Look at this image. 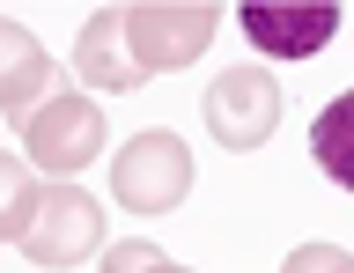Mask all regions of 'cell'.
<instances>
[{
    "mask_svg": "<svg viewBox=\"0 0 354 273\" xmlns=\"http://www.w3.org/2000/svg\"><path fill=\"white\" fill-rule=\"evenodd\" d=\"M104 273H185L177 258H162L155 244H140V236H126V244L104 251Z\"/></svg>",
    "mask_w": 354,
    "mask_h": 273,
    "instance_id": "30bf717a",
    "label": "cell"
},
{
    "mask_svg": "<svg viewBox=\"0 0 354 273\" xmlns=\"http://www.w3.org/2000/svg\"><path fill=\"white\" fill-rule=\"evenodd\" d=\"M207 126H214L221 148H259V140H273V126H281V82L266 67H229L214 74V89H207Z\"/></svg>",
    "mask_w": 354,
    "mask_h": 273,
    "instance_id": "277c9868",
    "label": "cell"
},
{
    "mask_svg": "<svg viewBox=\"0 0 354 273\" xmlns=\"http://www.w3.org/2000/svg\"><path fill=\"white\" fill-rule=\"evenodd\" d=\"M44 82H52V59H44V45H37L22 23H0V118L30 126V118L44 111V104H37Z\"/></svg>",
    "mask_w": 354,
    "mask_h": 273,
    "instance_id": "ba28073f",
    "label": "cell"
},
{
    "mask_svg": "<svg viewBox=\"0 0 354 273\" xmlns=\"http://www.w3.org/2000/svg\"><path fill=\"white\" fill-rule=\"evenodd\" d=\"M8 200H0V229L30 266H82L104 244V207L66 178H30L22 162H0Z\"/></svg>",
    "mask_w": 354,
    "mask_h": 273,
    "instance_id": "6da1fadb",
    "label": "cell"
},
{
    "mask_svg": "<svg viewBox=\"0 0 354 273\" xmlns=\"http://www.w3.org/2000/svg\"><path fill=\"white\" fill-rule=\"evenodd\" d=\"M243 37L259 59H310L339 37V8H243Z\"/></svg>",
    "mask_w": 354,
    "mask_h": 273,
    "instance_id": "52a82bcc",
    "label": "cell"
},
{
    "mask_svg": "<svg viewBox=\"0 0 354 273\" xmlns=\"http://www.w3.org/2000/svg\"><path fill=\"white\" fill-rule=\"evenodd\" d=\"M192 148L177 133H133L118 156H111V192H118V207L126 214H170V207H185V192H192Z\"/></svg>",
    "mask_w": 354,
    "mask_h": 273,
    "instance_id": "7a4b0ae2",
    "label": "cell"
},
{
    "mask_svg": "<svg viewBox=\"0 0 354 273\" xmlns=\"http://www.w3.org/2000/svg\"><path fill=\"white\" fill-rule=\"evenodd\" d=\"M281 273H354V258H347L339 244H295Z\"/></svg>",
    "mask_w": 354,
    "mask_h": 273,
    "instance_id": "8fae6325",
    "label": "cell"
},
{
    "mask_svg": "<svg viewBox=\"0 0 354 273\" xmlns=\"http://www.w3.org/2000/svg\"><path fill=\"white\" fill-rule=\"evenodd\" d=\"M310 156H317V170H325L339 192H354V89L332 96L325 111H317V126H310Z\"/></svg>",
    "mask_w": 354,
    "mask_h": 273,
    "instance_id": "9c48e42d",
    "label": "cell"
},
{
    "mask_svg": "<svg viewBox=\"0 0 354 273\" xmlns=\"http://www.w3.org/2000/svg\"><path fill=\"white\" fill-rule=\"evenodd\" d=\"M22 156L44 178H74L104 156V111L88 96H44V111L22 126Z\"/></svg>",
    "mask_w": 354,
    "mask_h": 273,
    "instance_id": "3957f363",
    "label": "cell"
},
{
    "mask_svg": "<svg viewBox=\"0 0 354 273\" xmlns=\"http://www.w3.org/2000/svg\"><path fill=\"white\" fill-rule=\"evenodd\" d=\"M126 30H133V52H140V67L148 74H170V67H192L199 52H207V37H214L221 30V15L214 8H162V0H155V8H126Z\"/></svg>",
    "mask_w": 354,
    "mask_h": 273,
    "instance_id": "5b68a950",
    "label": "cell"
},
{
    "mask_svg": "<svg viewBox=\"0 0 354 273\" xmlns=\"http://www.w3.org/2000/svg\"><path fill=\"white\" fill-rule=\"evenodd\" d=\"M74 74H82L88 89H104V96H133L148 82L140 52H133V30H126V8H104V15L82 23V37H74Z\"/></svg>",
    "mask_w": 354,
    "mask_h": 273,
    "instance_id": "8992f818",
    "label": "cell"
}]
</instances>
